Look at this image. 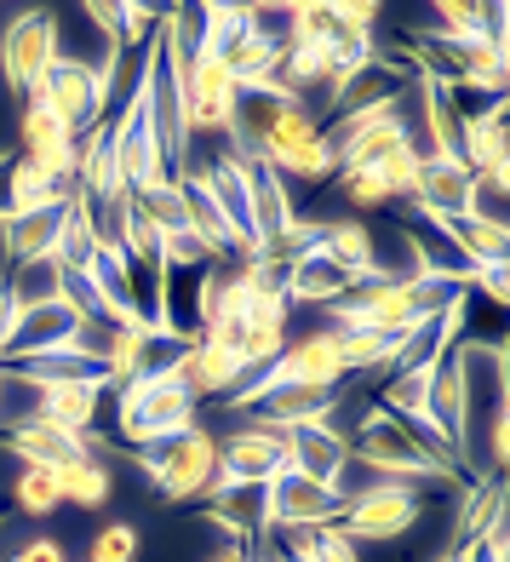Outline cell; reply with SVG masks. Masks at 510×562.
I'll return each instance as SVG.
<instances>
[{"label": "cell", "mask_w": 510, "mask_h": 562, "mask_svg": "<svg viewBox=\"0 0 510 562\" xmlns=\"http://www.w3.org/2000/svg\"><path fill=\"white\" fill-rule=\"evenodd\" d=\"M350 459L355 465H367L373 476L385 482H413V488H424V482H458V465L437 448V437L419 425H407L396 414H385L378 402L362 407V419H355L350 430Z\"/></svg>", "instance_id": "obj_1"}, {"label": "cell", "mask_w": 510, "mask_h": 562, "mask_svg": "<svg viewBox=\"0 0 510 562\" xmlns=\"http://www.w3.org/2000/svg\"><path fill=\"white\" fill-rule=\"evenodd\" d=\"M195 425V402L190 391L167 373H144L133 385L115 391V437L121 448H149V442H167L178 430Z\"/></svg>", "instance_id": "obj_2"}, {"label": "cell", "mask_w": 510, "mask_h": 562, "mask_svg": "<svg viewBox=\"0 0 510 562\" xmlns=\"http://www.w3.org/2000/svg\"><path fill=\"white\" fill-rule=\"evenodd\" d=\"M126 453H133V465L156 482V494L172 499V505H201V494H207V482L218 471V437L207 425H190L167 442L126 448Z\"/></svg>", "instance_id": "obj_3"}, {"label": "cell", "mask_w": 510, "mask_h": 562, "mask_svg": "<svg viewBox=\"0 0 510 562\" xmlns=\"http://www.w3.org/2000/svg\"><path fill=\"white\" fill-rule=\"evenodd\" d=\"M419 81H424V75L407 64L401 53H373L362 69L333 75L321 98H327V115H333V121H355V115H373V110L401 104V98L413 92Z\"/></svg>", "instance_id": "obj_4"}, {"label": "cell", "mask_w": 510, "mask_h": 562, "mask_svg": "<svg viewBox=\"0 0 510 562\" xmlns=\"http://www.w3.org/2000/svg\"><path fill=\"white\" fill-rule=\"evenodd\" d=\"M35 104H46L58 115V126L69 138H81V133H92L98 121H110V81L98 75L92 64H81V58H53V69H46V81L30 92Z\"/></svg>", "instance_id": "obj_5"}, {"label": "cell", "mask_w": 510, "mask_h": 562, "mask_svg": "<svg viewBox=\"0 0 510 562\" xmlns=\"http://www.w3.org/2000/svg\"><path fill=\"white\" fill-rule=\"evenodd\" d=\"M53 58H58V18L41 7L12 12L7 30H0V81H7V92L30 98L46 81Z\"/></svg>", "instance_id": "obj_6"}, {"label": "cell", "mask_w": 510, "mask_h": 562, "mask_svg": "<svg viewBox=\"0 0 510 562\" xmlns=\"http://www.w3.org/2000/svg\"><path fill=\"white\" fill-rule=\"evenodd\" d=\"M424 517V494L413 488V482H385V488H373V494H355V499H344V510H339V533L350 546H362V540H373V546H390V540H401L407 528H413Z\"/></svg>", "instance_id": "obj_7"}, {"label": "cell", "mask_w": 510, "mask_h": 562, "mask_svg": "<svg viewBox=\"0 0 510 562\" xmlns=\"http://www.w3.org/2000/svg\"><path fill=\"white\" fill-rule=\"evenodd\" d=\"M178 92H184V126L190 138L201 133H229L236 126V110H241V87L218 58H195L190 69H178Z\"/></svg>", "instance_id": "obj_8"}, {"label": "cell", "mask_w": 510, "mask_h": 562, "mask_svg": "<svg viewBox=\"0 0 510 562\" xmlns=\"http://www.w3.org/2000/svg\"><path fill=\"white\" fill-rule=\"evenodd\" d=\"M201 172V184H207L213 195V207L229 229V241H236V259H259V229H252V195H247V172L236 156H224V149H213V156H201V161H184ZM178 167V172H184Z\"/></svg>", "instance_id": "obj_9"}, {"label": "cell", "mask_w": 510, "mask_h": 562, "mask_svg": "<svg viewBox=\"0 0 510 562\" xmlns=\"http://www.w3.org/2000/svg\"><path fill=\"white\" fill-rule=\"evenodd\" d=\"M344 494L327 488V482H310L298 471H282L264 482V522L270 533H287V528H321V522H339Z\"/></svg>", "instance_id": "obj_10"}, {"label": "cell", "mask_w": 510, "mask_h": 562, "mask_svg": "<svg viewBox=\"0 0 510 562\" xmlns=\"http://www.w3.org/2000/svg\"><path fill=\"white\" fill-rule=\"evenodd\" d=\"M218 471H224L229 482L264 488L270 476H282V471H287V430L241 419L236 430H229V437H218Z\"/></svg>", "instance_id": "obj_11"}, {"label": "cell", "mask_w": 510, "mask_h": 562, "mask_svg": "<svg viewBox=\"0 0 510 562\" xmlns=\"http://www.w3.org/2000/svg\"><path fill=\"white\" fill-rule=\"evenodd\" d=\"M0 379H7V385H30V391H64V385H104L110 391L104 356H92L81 345H58V350H41V356L0 362Z\"/></svg>", "instance_id": "obj_12"}, {"label": "cell", "mask_w": 510, "mask_h": 562, "mask_svg": "<svg viewBox=\"0 0 510 562\" xmlns=\"http://www.w3.org/2000/svg\"><path fill=\"white\" fill-rule=\"evenodd\" d=\"M471 184L476 172L465 161H447V156H419V190L407 201V213L419 218H437V224H453L471 213Z\"/></svg>", "instance_id": "obj_13"}, {"label": "cell", "mask_w": 510, "mask_h": 562, "mask_svg": "<svg viewBox=\"0 0 510 562\" xmlns=\"http://www.w3.org/2000/svg\"><path fill=\"white\" fill-rule=\"evenodd\" d=\"M172 379L201 407V402H224L229 391H236L241 379H247V362H241L236 350H218L207 339H190L184 350H178V362H172Z\"/></svg>", "instance_id": "obj_14"}, {"label": "cell", "mask_w": 510, "mask_h": 562, "mask_svg": "<svg viewBox=\"0 0 510 562\" xmlns=\"http://www.w3.org/2000/svg\"><path fill=\"white\" fill-rule=\"evenodd\" d=\"M0 453L18 459V465L64 471V465H75V459H92V442L69 437V430H53L41 419H12V425H0Z\"/></svg>", "instance_id": "obj_15"}, {"label": "cell", "mask_w": 510, "mask_h": 562, "mask_svg": "<svg viewBox=\"0 0 510 562\" xmlns=\"http://www.w3.org/2000/svg\"><path fill=\"white\" fill-rule=\"evenodd\" d=\"M81 334H87V322L75 316L64 299L35 304V311H23V316H18L7 350H0V362H18V356H41V350H58V345H81Z\"/></svg>", "instance_id": "obj_16"}, {"label": "cell", "mask_w": 510, "mask_h": 562, "mask_svg": "<svg viewBox=\"0 0 510 562\" xmlns=\"http://www.w3.org/2000/svg\"><path fill=\"white\" fill-rule=\"evenodd\" d=\"M344 465H350V442H344L339 425H298V430H287V471L339 488Z\"/></svg>", "instance_id": "obj_17"}, {"label": "cell", "mask_w": 510, "mask_h": 562, "mask_svg": "<svg viewBox=\"0 0 510 562\" xmlns=\"http://www.w3.org/2000/svg\"><path fill=\"white\" fill-rule=\"evenodd\" d=\"M201 517H207L229 546H247V551H259V540L270 533V522H264V488H247V482H236V488H224L213 499H201Z\"/></svg>", "instance_id": "obj_18"}, {"label": "cell", "mask_w": 510, "mask_h": 562, "mask_svg": "<svg viewBox=\"0 0 510 562\" xmlns=\"http://www.w3.org/2000/svg\"><path fill=\"white\" fill-rule=\"evenodd\" d=\"M362 276H350L344 265H333L327 252H304V259H293L287 270H282V293H287V304L298 311V304H310V311H327V304H339L350 288Z\"/></svg>", "instance_id": "obj_19"}, {"label": "cell", "mask_w": 510, "mask_h": 562, "mask_svg": "<svg viewBox=\"0 0 510 562\" xmlns=\"http://www.w3.org/2000/svg\"><path fill=\"white\" fill-rule=\"evenodd\" d=\"M98 414H104V385H64V391H35L30 414H18V419H41L53 430H69V437H92Z\"/></svg>", "instance_id": "obj_20"}, {"label": "cell", "mask_w": 510, "mask_h": 562, "mask_svg": "<svg viewBox=\"0 0 510 562\" xmlns=\"http://www.w3.org/2000/svg\"><path fill=\"white\" fill-rule=\"evenodd\" d=\"M247 172V195H252V229H259V247L287 236V229L298 224V201L287 190V178H275V167L264 161H241Z\"/></svg>", "instance_id": "obj_21"}, {"label": "cell", "mask_w": 510, "mask_h": 562, "mask_svg": "<svg viewBox=\"0 0 510 562\" xmlns=\"http://www.w3.org/2000/svg\"><path fill=\"white\" fill-rule=\"evenodd\" d=\"M339 402H344V385L339 391H270L264 402L247 407V419L252 425H275V430H298V425L339 419Z\"/></svg>", "instance_id": "obj_22"}, {"label": "cell", "mask_w": 510, "mask_h": 562, "mask_svg": "<svg viewBox=\"0 0 510 562\" xmlns=\"http://www.w3.org/2000/svg\"><path fill=\"white\" fill-rule=\"evenodd\" d=\"M64 207H69V201L0 218V259H7V270H12V265H30V259H46V252H53L58 224H64Z\"/></svg>", "instance_id": "obj_23"}, {"label": "cell", "mask_w": 510, "mask_h": 562, "mask_svg": "<svg viewBox=\"0 0 510 562\" xmlns=\"http://www.w3.org/2000/svg\"><path fill=\"white\" fill-rule=\"evenodd\" d=\"M172 184H178V195H184V224L218 252V259H236V241H229V229H224V218H218V207H213L207 184H201V172L184 167V172H172Z\"/></svg>", "instance_id": "obj_24"}, {"label": "cell", "mask_w": 510, "mask_h": 562, "mask_svg": "<svg viewBox=\"0 0 510 562\" xmlns=\"http://www.w3.org/2000/svg\"><path fill=\"white\" fill-rule=\"evenodd\" d=\"M494 522H505V482H499V476H481V482H471V494L458 499V517H453V551L476 546Z\"/></svg>", "instance_id": "obj_25"}, {"label": "cell", "mask_w": 510, "mask_h": 562, "mask_svg": "<svg viewBox=\"0 0 510 562\" xmlns=\"http://www.w3.org/2000/svg\"><path fill=\"white\" fill-rule=\"evenodd\" d=\"M465 167H471V172H499V178H510V156H505V98L465 121Z\"/></svg>", "instance_id": "obj_26"}, {"label": "cell", "mask_w": 510, "mask_h": 562, "mask_svg": "<svg viewBox=\"0 0 510 562\" xmlns=\"http://www.w3.org/2000/svg\"><path fill=\"white\" fill-rule=\"evenodd\" d=\"M333 265H344L350 276H373V224L367 218H321V247Z\"/></svg>", "instance_id": "obj_27"}, {"label": "cell", "mask_w": 510, "mask_h": 562, "mask_svg": "<svg viewBox=\"0 0 510 562\" xmlns=\"http://www.w3.org/2000/svg\"><path fill=\"white\" fill-rule=\"evenodd\" d=\"M58 494L64 505H81V510H104L115 499V471H110V459H75V465L58 471Z\"/></svg>", "instance_id": "obj_28"}, {"label": "cell", "mask_w": 510, "mask_h": 562, "mask_svg": "<svg viewBox=\"0 0 510 562\" xmlns=\"http://www.w3.org/2000/svg\"><path fill=\"white\" fill-rule=\"evenodd\" d=\"M75 201H81V213H87L92 241L104 247V252H126V229H133V195H81V190H75Z\"/></svg>", "instance_id": "obj_29"}, {"label": "cell", "mask_w": 510, "mask_h": 562, "mask_svg": "<svg viewBox=\"0 0 510 562\" xmlns=\"http://www.w3.org/2000/svg\"><path fill=\"white\" fill-rule=\"evenodd\" d=\"M447 236H453L458 252H465V265H471V270H488V265H505V259H510L505 224H488V218H453V224H447Z\"/></svg>", "instance_id": "obj_30"}, {"label": "cell", "mask_w": 510, "mask_h": 562, "mask_svg": "<svg viewBox=\"0 0 510 562\" xmlns=\"http://www.w3.org/2000/svg\"><path fill=\"white\" fill-rule=\"evenodd\" d=\"M282 557L287 562H362V551H355L333 522H321V528H287L282 533Z\"/></svg>", "instance_id": "obj_31"}, {"label": "cell", "mask_w": 510, "mask_h": 562, "mask_svg": "<svg viewBox=\"0 0 510 562\" xmlns=\"http://www.w3.org/2000/svg\"><path fill=\"white\" fill-rule=\"evenodd\" d=\"M0 288L12 293L18 311H35V304H53L58 299V259L46 252V259H30V265H12L0 270Z\"/></svg>", "instance_id": "obj_32"}, {"label": "cell", "mask_w": 510, "mask_h": 562, "mask_svg": "<svg viewBox=\"0 0 510 562\" xmlns=\"http://www.w3.org/2000/svg\"><path fill=\"white\" fill-rule=\"evenodd\" d=\"M7 499L23 510V517H53V510L64 505V494H58V471H41V465H18L12 476H7Z\"/></svg>", "instance_id": "obj_33"}, {"label": "cell", "mask_w": 510, "mask_h": 562, "mask_svg": "<svg viewBox=\"0 0 510 562\" xmlns=\"http://www.w3.org/2000/svg\"><path fill=\"white\" fill-rule=\"evenodd\" d=\"M133 213L156 229V236H172V229H190L184 224V195H178V184L167 178V184H149L133 195Z\"/></svg>", "instance_id": "obj_34"}, {"label": "cell", "mask_w": 510, "mask_h": 562, "mask_svg": "<svg viewBox=\"0 0 510 562\" xmlns=\"http://www.w3.org/2000/svg\"><path fill=\"white\" fill-rule=\"evenodd\" d=\"M92 252H98V241H92V229H87V213H81V201L69 195L64 224H58V241H53V259H58L64 270H87Z\"/></svg>", "instance_id": "obj_35"}, {"label": "cell", "mask_w": 510, "mask_h": 562, "mask_svg": "<svg viewBox=\"0 0 510 562\" xmlns=\"http://www.w3.org/2000/svg\"><path fill=\"white\" fill-rule=\"evenodd\" d=\"M333 184L344 190L350 207H362V213H390V207H396L390 190H385V178H378L373 167H362V172H339Z\"/></svg>", "instance_id": "obj_36"}, {"label": "cell", "mask_w": 510, "mask_h": 562, "mask_svg": "<svg viewBox=\"0 0 510 562\" xmlns=\"http://www.w3.org/2000/svg\"><path fill=\"white\" fill-rule=\"evenodd\" d=\"M144 540H138V522H104L92 540V557L98 562H138Z\"/></svg>", "instance_id": "obj_37"}, {"label": "cell", "mask_w": 510, "mask_h": 562, "mask_svg": "<svg viewBox=\"0 0 510 562\" xmlns=\"http://www.w3.org/2000/svg\"><path fill=\"white\" fill-rule=\"evenodd\" d=\"M373 172L385 178L390 201H413V190H419V149H396V156H390V161H378Z\"/></svg>", "instance_id": "obj_38"}, {"label": "cell", "mask_w": 510, "mask_h": 562, "mask_svg": "<svg viewBox=\"0 0 510 562\" xmlns=\"http://www.w3.org/2000/svg\"><path fill=\"white\" fill-rule=\"evenodd\" d=\"M437 35H453V41H476L481 35V7H465V0H442L437 7Z\"/></svg>", "instance_id": "obj_39"}, {"label": "cell", "mask_w": 510, "mask_h": 562, "mask_svg": "<svg viewBox=\"0 0 510 562\" xmlns=\"http://www.w3.org/2000/svg\"><path fill=\"white\" fill-rule=\"evenodd\" d=\"M458 562H505V522H494V528L481 533L476 546L458 551Z\"/></svg>", "instance_id": "obj_40"}, {"label": "cell", "mask_w": 510, "mask_h": 562, "mask_svg": "<svg viewBox=\"0 0 510 562\" xmlns=\"http://www.w3.org/2000/svg\"><path fill=\"white\" fill-rule=\"evenodd\" d=\"M12 562H69V557H64L58 540H46V533H41V540H23V546L12 551Z\"/></svg>", "instance_id": "obj_41"}, {"label": "cell", "mask_w": 510, "mask_h": 562, "mask_svg": "<svg viewBox=\"0 0 510 562\" xmlns=\"http://www.w3.org/2000/svg\"><path fill=\"white\" fill-rule=\"evenodd\" d=\"M18 316H23V311H18V304H12V293L0 288V350H7V339H12V327H18Z\"/></svg>", "instance_id": "obj_42"}, {"label": "cell", "mask_w": 510, "mask_h": 562, "mask_svg": "<svg viewBox=\"0 0 510 562\" xmlns=\"http://www.w3.org/2000/svg\"><path fill=\"white\" fill-rule=\"evenodd\" d=\"M207 562H259V551H247V546H224V551H213Z\"/></svg>", "instance_id": "obj_43"}, {"label": "cell", "mask_w": 510, "mask_h": 562, "mask_svg": "<svg viewBox=\"0 0 510 562\" xmlns=\"http://www.w3.org/2000/svg\"><path fill=\"white\" fill-rule=\"evenodd\" d=\"M430 562H458V551L447 546V551H437V557H430Z\"/></svg>", "instance_id": "obj_44"}, {"label": "cell", "mask_w": 510, "mask_h": 562, "mask_svg": "<svg viewBox=\"0 0 510 562\" xmlns=\"http://www.w3.org/2000/svg\"><path fill=\"white\" fill-rule=\"evenodd\" d=\"M0 407H7V379H0Z\"/></svg>", "instance_id": "obj_45"}, {"label": "cell", "mask_w": 510, "mask_h": 562, "mask_svg": "<svg viewBox=\"0 0 510 562\" xmlns=\"http://www.w3.org/2000/svg\"><path fill=\"white\" fill-rule=\"evenodd\" d=\"M7 510H12V499H0V517H7Z\"/></svg>", "instance_id": "obj_46"}, {"label": "cell", "mask_w": 510, "mask_h": 562, "mask_svg": "<svg viewBox=\"0 0 510 562\" xmlns=\"http://www.w3.org/2000/svg\"><path fill=\"white\" fill-rule=\"evenodd\" d=\"M270 562H282V557H270Z\"/></svg>", "instance_id": "obj_47"}, {"label": "cell", "mask_w": 510, "mask_h": 562, "mask_svg": "<svg viewBox=\"0 0 510 562\" xmlns=\"http://www.w3.org/2000/svg\"><path fill=\"white\" fill-rule=\"evenodd\" d=\"M87 562H98V557H87Z\"/></svg>", "instance_id": "obj_48"}, {"label": "cell", "mask_w": 510, "mask_h": 562, "mask_svg": "<svg viewBox=\"0 0 510 562\" xmlns=\"http://www.w3.org/2000/svg\"><path fill=\"white\" fill-rule=\"evenodd\" d=\"M282 562H287V557H282Z\"/></svg>", "instance_id": "obj_49"}]
</instances>
